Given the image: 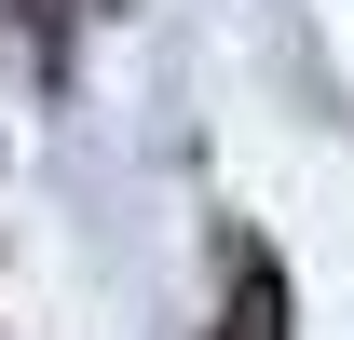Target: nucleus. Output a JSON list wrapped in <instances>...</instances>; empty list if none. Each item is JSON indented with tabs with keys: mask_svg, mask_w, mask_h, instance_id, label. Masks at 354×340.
Masks as SVG:
<instances>
[{
	"mask_svg": "<svg viewBox=\"0 0 354 340\" xmlns=\"http://www.w3.org/2000/svg\"><path fill=\"white\" fill-rule=\"evenodd\" d=\"M232 340H286V272H272V245L232 258Z\"/></svg>",
	"mask_w": 354,
	"mask_h": 340,
	"instance_id": "1",
	"label": "nucleus"
}]
</instances>
